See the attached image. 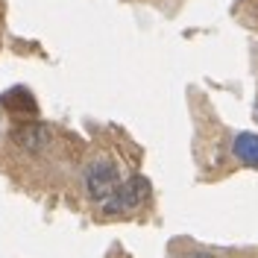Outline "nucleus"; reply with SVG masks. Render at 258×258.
Returning <instances> with one entry per match:
<instances>
[{
  "mask_svg": "<svg viewBox=\"0 0 258 258\" xmlns=\"http://www.w3.org/2000/svg\"><path fill=\"white\" fill-rule=\"evenodd\" d=\"M232 153L235 159L246 164V167H258V135L252 132H241L235 141H232Z\"/></svg>",
  "mask_w": 258,
  "mask_h": 258,
  "instance_id": "3",
  "label": "nucleus"
},
{
  "mask_svg": "<svg viewBox=\"0 0 258 258\" xmlns=\"http://www.w3.org/2000/svg\"><path fill=\"white\" fill-rule=\"evenodd\" d=\"M47 126H41V123H27V126H21L15 132L18 144L27 147V150H38V147H44V141H47Z\"/></svg>",
  "mask_w": 258,
  "mask_h": 258,
  "instance_id": "4",
  "label": "nucleus"
},
{
  "mask_svg": "<svg viewBox=\"0 0 258 258\" xmlns=\"http://www.w3.org/2000/svg\"><path fill=\"white\" fill-rule=\"evenodd\" d=\"M252 114H255V120H258V103H255V109H252Z\"/></svg>",
  "mask_w": 258,
  "mask_h": 258,
  "instance_id": "6",
  "label": "nucleus"
},
{
  "mask_svg": "<svg viewBox=\"0 0 258 258\" xmlns=\"http://www.w3.org/2000/svg\"><path fill=\"white\" fill-rule=\"evenodd\" d=\"M117 185H120V173H117V164L114 161L100 159L94 164H88V170H85V191H88L91 200L103 203Z\"/></svg>",
  "mask_w": 258,
  "mask_h": 258,
  "instance_id": "2",
  "label": "nucleus"
},
{
  "mask_svg": "<svg viewBox=\"0 0 258 258\" xmlns=\"http://www.w3.org/2000/svg\"><path fill=\"white\" fill-rule=\"evenodd\" d=\"M150 194V182L144 176H132L126 182H120L106 200H103V211L106 214H126V211H135Z\"/></svg>",
  "mask_w": 258,
  "mask_h": 258,
  "instance_id": "1",
  "label": "nucleus"
},
{
  "mask_svg": "<svg viewBox=\"0 0 258 258\" xmlns=\"http://www.w3.org/2000/svg\"><path fill=\"white\" fill-rule=\"evenodd\" d=\"M188 258H214V255H209V252H191Z\"/></svg>",
  "mask_w": 258,
  "mask_h": 258,
  "instance_id": "5",
  "label": "nucleus"
}]
</instances>
